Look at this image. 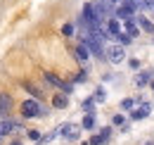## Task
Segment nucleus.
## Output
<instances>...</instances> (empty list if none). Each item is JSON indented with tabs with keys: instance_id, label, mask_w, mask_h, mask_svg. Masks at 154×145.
<instances>
[{
	"instance_id": "cd10ccee",
	"label": "nucleus",
	"mask_w": 154,
	"mask_h": 145,
	"mask_svg": "<svg viewBox=\"0 0 154 145\" xmlns=\"http://www.w3.org/2000/svg\"><path fill=\"white\" fill-rule=\"evenodd\" d=\"M10 145H24V143H21L19 138H14V140H12V143H10Z\"/></svg>"
},
{
	"instance_id": "7ed1b4c3",
	"label": "nucleus",
	"mask_w": 154,
	"mask_h": 145,
	"mask_svg": "<svg viewBox=\"0 0 154 145\" xmlns=\"http://www.w3.org/2000/svg\"><path fill=\"white\" fill-rule=\"evenodd\" d=\"M57 128H59V136H64L66 140H78L81 131H83V126H78V124H62Z\"/></svg>"
},
{
	"instance_id": "39448f33",
	"label": "nucleus",
	"mask_w": 154,
	"mask_h": 145,
	"mask_svg": "<svg viewBox=\"0 0 154 145\" xmlns=\"http://www.w3.org/2000/svg\"><path fill=\"white\" fill-rule=\"evenodd\" d=\"M152 112V102H140L135 109H131V119H147Z\"/></svg>"
},
{
	"instance_id": "1a4fd4ad",
	"label": "nucleus",
	"mask_w": 154,
	"mask_h": 145,
	"mask_svg": "<svg viewBox=\"0 0 154 145\" xmlns=\"http://www.w3.org/2000/svg\"><path fill=\"white\" fill-rule=\"evenodd\" d=\"M52 107H55V109H66V107H69V95H66V93L52 95Z\"/></svg>"
},
{
	"instance_id": "f8f14e48",
	"label": "nucleus",
	"mask_w": 154,
	"mask_h": 145,
	"mask_svg": "<svg viewBox=\"0 0 154 145\" xmlns=\"http://www.w3.org/2000/svg\"><path fill=\"white\" fill-rule=\"evenodd\" d=\"M24 88H26V91L31 93V95H33L36 100H43V98H45V93L40 91V88L36 86V83H31V81H24Z\"/></svg>"
},
{
	"instance_id": "f3484780",
	"label": "nucleus",
	"mask_w": 154,
	"mask_h": 145,
	"mask_svg": "<svg viewBox=\"0 0 154 145\" xmlns=\"http://www.w3.org/2000/svg\"><path fill=\"white\" fill-rule=\"evenodd\" d=\"M93 100H95V102H104V100H107V91H104V88H95Z\"/></svg>"
},
{
	"instance_id": "c756f323",
	"label": "nucleus",
	"mask_w": 154,
	"mask_h": 145,
	"mask_svg": "<svg viewBox=\"0 0 154 145\" xmlns=\"http://www.w3.org/2000/svg\"><path fill=\"white\" fill-rule=\"evenodd\" d=\"M149 86H152V91H154V81H152V83H149Z\"/></svg>"
},
{
	"instance_id": "6ab92c4d",
	"label": "nucleus",
	"mask_w": 154,
	"mask_h": 145,
	"mask_svg": "<svg viewBox=\"0 0 154 145\" xmlns=\"http://www.w3.org/2000/svg\"><path fill=\"white\" fill-rule=\"evenodd\" d=\"M88 81V69H81V72L74 76V83H85Z\"/></svg>"
},
{
	"instance_id": "f257e3e1",
	"label": "nucleus",
	"mask_w": 154,
	"mask_h": 145,
	"mask_svg": "<svg viewBox=\"0 0 154 145\" xmlns=\"http://www.w3.org/2000/svg\"><path fill=\"white\" fill-rule=\"evenodd\" d=\"M48 114H50V107H45L36 98L21 102V117L24 119H38V117H48Z\"/></svg>"
},
{
	"instance_id": "0eeeda50",
	"label": "nucleus",
	"mask_w": 154,
	"mask_h": 145,
	"mask_svg": "<svg viewBox=\"0 0 154 145\" xmlns=\"http://www.w3.org/2000/svg\"><path fill=\"white\" fill-rule=\"evenodd\" d=\"M133 81H135V86H137V88H145V86H149V83H152V72H149V69H147V72H137Z\"/></svg>"
},
{
	"instance_id": "aec40b11",
	"label": "nucleus",
	"mask_w": 154,
	"mask_h": 145,
	"mask_svg": "<svg viewBox=\"0 0 154 145\" xmlns=\"http://www.w3.org/2000/svg\"><path fill=\"white\" fill-rule=\"evenodd\" d=\"M81 107H83V112H93V109H95V100H93V98H85Z\"/></svg>"
},
{
	"instance_id": "4be33fe9",
	"label": "nucleus",
	"mask_w": 154,
	"mask_h": 145,
	"mask_svg": "<svg viewBox=\"0 0 154 145\" xmlns=\"http://www.w3.org/2000/svg\"><path fill=\"white\" fill-rule=\"evenodd\" d=\"M112 133H114V128H112V126H102V128H100V136H102L104 140H109Z\"/></svg>"
},
{
	"instance_id": "f03ea898",
	"label": "nucleus",
	"mask_w": 154,
	"mask_h": 145,
	"mask_svg": "<svg viewBox=\"0 0 154 145\" xmlns=\"http://www.w3.org/2000/svg\"><path fill=\"white\" fill-rule=\"evenodd\" d=\"M104 60L107 62H112V64H121L123 60H126V48L123 45H107L104 48Z\"/></svg>"
},
{
	"instance_id": "393cba45",
	"label": "nucleus",
	"mask_w": 154,
	"mask_h": 145,
	"mask_svg": "<svg viewBox=\"0 0 154 145\" xmlns=\"http://www.w3.org/2000/svg\"><path fill=\"white\" fill-rule=\"evenodd\" d=\"M140 64H142V62H140L137 57H131V60H128V67H131V69H140Z\"/></svg>"
},
{
	"instance_id": "bb28decb",
	"label": "nucleus",
	"mask_w": 154,
	"mask_h": 145,
	"mask_svg": "<svg viewBox=\"0 0 154 145\" xmlns=\"http://www.w3.org/2000/svg\"><path fill=\"white\" fill-rule=\"evenodd\" d=\"M7 114H10L7 109H2V107H0V119H7Z\"/></svg>"
},
{
	"instance_id": "9d476101",
	"label": "nucleus",
	"mask_w": 154,
	"mask_h": 145,
	"mask_svg": "<svg viewBox=\"0 0 154 145\" xmlns=\"http://www.w3.org/2000/svg\"><path fill=\"white\" fill-rule=\"evenodd\" d=\"M14 131V121L7 117V119H0V138H5V136H10Z\"/></svg>"
},
{
	"instance_id": "a211bd4d",
	"label": "nucleus",
	"mask_w": 154,
	"mask_h": 145,
	"mask_svg": "<svg viewBox=\"0 0 154 145\" xmlns=\"http://www.w3.org/2000/svg\"><path fill=\"white\" fill-rule=\"evenodd\" d=\"M123 124H128L126 121V114H114L112 117V126H123Z\"/></svg>"
},
{
	"instance_id": "c85d7f7f",
	"label": "nucleus",
	"mask_w": 154,
	"mask_h": 145,
	"mask_svg": "<svg viewBox=\"0 0 154 145\" xmlns=\"http://www.w3.org/2000/svg\"><path fill=\"white\" fill-rule=\"evenodd\" d=\"M112 2H114V5H119V2H123V0H112Z\"/></svg>"
},
{
	"instance_id": "7c9ffc66",
	"label": "nucleus",
	"mask_w": 154,
	"mask_h": 145,
	"mask_svg": "<svg viewBox=\"0 0 154 145\" xmlns=\"http://www.w3.org/2000/svg\"><path fill=\"white\" fill-rule=\"evenodd\" d=\"M145 145H154V143H152V140H149V143H145Z\"/></svg>"
},
{
	"instance_id": "a878e982",
	"label": "nucleus",
	"mask_w": 154,
	"mask_h": 145,
	"mask_svg": "<svg viewBox=\"0 0 154 145\" xmlns=\"http://www.w3.org/2000/svg\"><path fill=\"white\" fill-rule=\"evenodd\" d=\"M12 133H17V136H21V133H26V128H24V124H19V121H14V131Z\"/></svg>"
},
{
	"instance_id": "423d86ee",
	"label": "nucleus",
	"mask_w": 154,
	"mask_h": 145,
	"mask_svg": "<svg viewBox=\"0 0 154 145\" xmlns=\"http://www.w3.org/2000/svg\"><path fill=\"white\" fill-rule=\"evenodd\" d=\"M74 55H76V60L81 62V64H88V60H90V50H88V45H83V43H78L76 50H74Z\"/></svg>"
},
{
	"instance_id": "9b49d317",
	"label": "nucleus",
	"mask_w": 154,
	"mask_h": 145,
	"mask_svg": "<svg viewBox=\"0 0 154 145\" xmlns=\"http://www.w3.org/2000/svg\"><path fill=\"white\" fill-rule=\"evenodd\" d=\"M107 31L112 34V36H119L123 29H121V19H116V17H112V19H107Z\"/></svg>"
},
{
	"instance_id": "ddd939ff",
	"label": "nucleus",
	"mask_w": 154,
	"mask_h": 145,
	"mask_svg": "<svg viewBox=\"0 0 154 145\" xmlns=\"http://www.w3.org/2000/svg\"><path fill=\"white\" fill-rule=\"evenodd\" d=\"M81 126L85 128V131H90V128H95V112H85V117H83V121H81Z\"/></svg>"
},
{
	"instance_id": "2eb2a0df",
	"label": "nucleus",
	"mask_w": 154,
	"mask_h": 145,
	"mask_svg": "<svg viewBox=\"0 0 154 145\" xmlns=\"http://www.w3.org/2000/svg\"><path fill=\"white\" fill-rule=\"evenodd\" d=\"M137 107V100H135V98H123V100H121V109H123V112H131V109H135Z\"/></svg>"
},
{
	"instance_id": "2f4dec72",
	"label": "nucleus",
	"mask_w": 154,
	"mask_h": 145,
	"mask_svg": "<svg viewBox=\"0 0 154 145\" xmlns=\"http://www.w3.org/2000/svg\"><path fill=\"white\" fill-rule=\"evenodd\" d=\"M135 2H140V0H135Z\"/></svg>"
},
{
	"instance_id": "b1692460",
	"label": "nucleus",
	"mask_w": 154,
	"mask_h": 145,
	"mask_svg": "<svg viewBox=\"0 0 154 145\" xmlns=\"http://www.w3.org/2000/svg\"><path fill=\"white\" fill-rule=\"evenodd\" d=\"M88 143H90V145H102V143H107V140L97 133V136H90V140H88Z\"/></svg>"
},
{
	"instance_id": "4468645a",
	"label": "nucleus",
	"mask_w": 154,
	"mask_h": 145,
	"mask_svg": "<svg viewBox=\"0 0 154 145\" xmlns=\"http://www.w3.org/2000/svg\"><path fill=\"white\" fill-rule=\"evenodd\" d=\"M114 40L119 43V45H123V48H126V45H131V43H133V36H131L128 31H121L119 36H114Z\"/></svg>"
},
{
	"instance_id": "20e7f679",
	"label": "nucleus",
	"mask_w": 154,
	"mask_h": 145,
	"mask_svg": "<svg viewBox=\"0 0 154 145\" xmlns=\"http://www.w3.org/2000/svg\"><path fill=\"white\" fill-rule=\"evenodd\" d=\"M135 21H137V26H140V31H142V34H154V19L152 17H147V14L137 12V14H135Z\"/></svg>"
},
{
	"instance_id": "6e6552de",
	"label": "nucleus",
	"mask_w": 154,
	"mask_h": 145,
	"mask_svg": "<svg viewBox=\"0 0 154 145\" xmlns=\"http://www.w3.org/2000/svg\"><path fill=\"white\" fill-rule=\"evenodd\" d=\"M123 31H128L133 38H137L142 31H140V26H137V21H135V17H131V19H126L123 21Z\"/></svg>"
},
{
	"instance_id": "dca6fc26",
	"label": "nucleus",
	"mask_w": 154,
	"mask_h": 145,
	"mask_svg": "<svg viewBox=\"0 0 154 145\" xmlns=\"http://www.w3.org/2000/svg\"><path fill=\"white\" fill-rule=\"evenodd\" d=\"M0 107L7 109V112H10V107H12V98H10L7 93H0Z\"/></svg>"
},
{
	"instance_id": "412c9836",
	"label": "nucleus",
	"mask_w": 154,
	"mask_h": 145,
	"mask_svg": "<svg viewBox=\"0 0 154 145\" xmlns=\"http://www.w3.org/2000/svg\"><path fill=\"white\" fill-rule=\"evenodd\" d=\"M62 34H64L66 38H71L74 34H76V29H74V24H64V26H62Z\"/></svg>"
},
{
	"instance_id": "5701e85b",
	"label": "nucleus",
	"mask_w": 154,
	"mask_h": 145,
	"mask_svg": "<svg viewBox=\"0 0 154 145\" xmlns=\"http://www.w3.org/2000/svg\"><path fill=\"white\" fill-rule=\"evenodd\" d=\"M26 136H29V140H33V143H38L40 138H43V136H40V131H36V128H31V131H26Z\"/></svg>"
}]
</instances>
